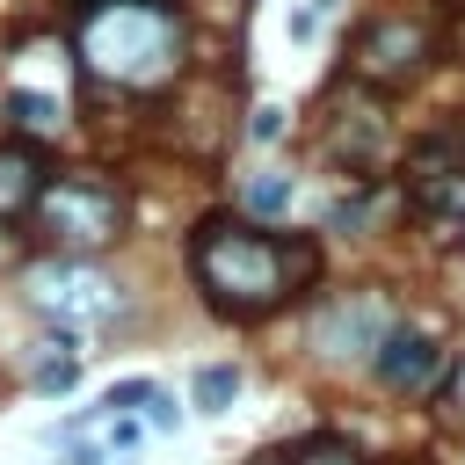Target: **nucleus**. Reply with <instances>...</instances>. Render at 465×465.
<instances>
[{
  "label": "nucleus",
  "instance_id": "39448f33",
  "mask_svg": "<svg viewBox=\"0 0 465 465\" xmlns=\"http://www.w3.org/2000/svg\"><path fill=\"white\" fill-rule=\"evenodd\" d=\"M29 305L58 327H94V320H116V283L87 262H44L29 276Z\"/></svg>",
  "mask_w": 465,
  "mask_h": 465
},
{
  "label": "nucleus",
  "instance_id": "7ed1b4c3",
  "mask_svg": "<svg viewBox=\"0 0 465 465\" xmlns=\"http://www.w3.org/2000/svg\"><path fill=\"white\" fill-rule=\"evenodd\" d=\"M407 211L436 232L465 225V124L421 131L407 145Z\"/></svg>",
  "mask_w": 465,
  "mask_h": 465
},
{
  "label": "nucleus",
  "instance_id": "dca6fc26",
  "mask_svg": "<svg viewBox=\"0 0 465 465\" xmlns=\"http://www.w3.org/2000/svg\"><path fill=\"white\" fill-rule=\"evenodd\" d=\"M363 218H371V196H341L327 211V232H363Z\"/></svg>",
  "mask_w": 465,
  "mask_h": 465
},
{
  "label": "nucleus",
  "instance_id": "4468645a",
  "mask_svg": "<svg viewBox=\"0 0 465 465\" xmlns=\"http://www.w3.org/2000/svg\"><path fill=\"white\" fill-rule=\"evenodd\" d=\"M291 465H363V458H356L341 436H312V443H298V458H291Z\"/></svg>",
  "mask_w": 465,
  "mask_h": 465
},
{
  "label": "nucleus",
  "instance_id": "1a4fd4ad",
  "mask_svg": "<svg viewBox=\"0 0 465 465\" xmlns=\"http://www.w3.org/2000/svg\"><path fill=\"white\" fill-rule=\"evenodd\" d=\"M44 196V153L36 145H0V218L36 211Z\"/></svg>",
  "mask_w": 465,
  "mask_h": 465
},
{
  "label": "nucleus",
  "instance_id": "0eeeda50",
  "mask_svg": "<svg viewBox=\"0 0 465 465\" xmlns=\"http://www.w3.org/2000/svg\"><path fill=\"white\" fill-rule=\"evenodd\" d=\"M371 363H378V385H385V392H407V400H414V392H429V385H436L443 349H436V334H429V327H400V320H392Z\"/></svg>",
  "mask_w": 465,
  "mask_h": 465
},
{
  "label": "nucleus",
  "instance_id": "f3484780",
  "mask_svg": "<svg viewBox=\"0 0 465 465\" xmlns=\"http://www.w3.org/2000/svg\"><path fill=\"white\" fill-rule=\"evenodd\" d=\"M247 138H254V145H276V138H283V109H276V102H262V109H254V124H247Z\"/></svg>",
  "mask_w": 465,
  "mask_h": 465
},
{
  "label": "nucleus",
  "instance_id": "9b49d317",
  "mask_svg": "<svg viewBox=\"0 0 465 465\" xmlns=\"http://www.w3.org/2000/svg\"><path fill=\"white\" fill-rule=\"evenodd\" d=\"M240 363H203L196 371V385H189V407L196 414H232V400H240Z\"/></svg>",
  "mask_w": 465,
  "mask_h": 465
},
{
  "label": "nucleus",
  "instance_id": "6ab92c4d",
  "mask_svg": "<svg viewBox=\"0 0 465 465\" xmlns=\"http://www.w3.org/2000/svg\"><path fill=\"white\" fill-rule=\"evenodd\" d=\"M283 29H291V44H312V29H320V7H312V0H305V7H291V22H283Z\"/></svg>",
  "mask_w": 465,
  "mask_h": 465
},
{
  "label": "nucleus",
  "instance_id": "ddd939ff",
  "mask_svg": "<svg viewBox=\"0 0 465 465\" xmlns=\"http://www.w3.org/2000/svg\"><path fill=\"white\" fill-rule=\"evenodd\" d=\"M7 116H15L22 131H58V124H65V109H58L51 94H29V87H7Z\"/></svg>",
  "mask_w": 465,
  "mask_h": 465
},
{
  "label": "nucleus",
  "instance_id": "f257e3e1",
  "mask_svg": "<svg viewBox=\"0 0 465 465\" xmlns=\"http://www.w3.org/2000/svg\"><path fill=\"white\" fill-rule=\"evenodd\" d=\"M80 58H87L94 80L160 87L182 65L174 0H80Z\"/></svg>",
  "mask_w": 465,
  "mask_h": 465
},
{
  "label": "nucleus",
  "instance_id": "aec40b11",
  "mask_svg": "<svg viewBox=\"0 0 465 465\" xmlns=\"http://www.w3.org/2000/svg\"><path fill=\"white\" fill-rule=\"evenodd\" d=\"M458 407H465V371H458Z\"/></svg>",
  "mask_w": 465,
  "mask_h": 465
},
{
  "label": "nucleus",
  "instance_id": "f03ea898",
  "mask_svg": "<svg viewBox=\"0 0 465 465\" xmlns=\"http://www.w3.org/2000/svg\"><path fill=\"white\" fill-rule=\"evenodd\" d=\"M189 269H196V283L211 291V305L232 312V320H254V312L283 305V291H291L283 247H276L269 232H254V225H232V218H211V225L189 240Z\"/></svg>",
  "mask_w": 465,
  "mask_h": 465
},
{
  "label": "nucleus",
  "instance_id": "a211bd4d",
  "mask_svg": "<svg viewBox=\"0 0 465 465\" xmlns=\"http://www.w3.org/2000/svg\"><path fill=\"white\" fill-rule=\"evenodd\" d=\"M145 429H182V407H174L167 392H153V400H145Z\"/></svg>",
  "mask_w": 465,
  "mask_h": 465
},
{
  "label": "nucleus",
  "instance_id": "9d476101",
  "mask_svg": "<svg viewBox=\"0 0 465 465\" xmlns=\"http://www.w3.org/2000/svg\"><path fill=\"white\" fill-rule=\"evenodd\" d=\"M327 145H334V160H341L349 174H371V167L385 160V124H378V109H356V124L341 116Z\"/></svg>",
  "mask_w": 465,
  "mask_h": 465
},
{
  "label": "nucleus",
  "instance_id": "6e6552de",
  "mask_svg": "<svg viewBox=\"0 0 465 465\" xmlns=\"http://www.w3.org/2000/svg\"><path fill=\"white\" fill-rule=\"evenodd\" d=\"M385 327H392L385 298H334L320 312V327H312V349L320 356H378Z\"/></svg>",
  "mask_w": 465,
  "mask_h": 465
},
{
  "label": "nucleus",
  "instance_id": "f8f14e48",
  "mask_svg": "<svg viewBox=\"0 0 465 465\" xmlns=\"http://www.w3.org/2000/svg\"><path fill=\"white\" fill-rule=\"evenodd\" d=\"M291 196H298V182H291V174H276V167H262V174L247 182V211H254V218H283V211H291Z\"/></svg>",
  "mask_w": 465,
  "mask_h": 465
},
{
  "label": "nucleus",
  "instance_id": "2eb2a0df",
  "mask_svg": "<svg viewBox=\"0 0 465 465\" xmlns=\"http://www.w3.org/2000/svg\"><path fill=\"white\" fill-rule=\"evenodd\" d=\"M153 392H160L153 378H124V385H109V392H102V414H131V407H145Z\"/></svg>",
  "mask_w": 465,
  "mask_h": 465
},
{
  "label": "nucleus",
  "instance_id": "423d86ee",
  "mask_svg": "<svg viewBox=\"0 0 465 465\" xmlns=\"http://www.w3.org/2000/svg\"><path fill=\"white\" fill-rule=\"evenodd\" d=\"M421 58H429V29L421 22H371L363 29V44H356V73L363 80H378V87H392V80H414L421 73Z\"/></svg>",
  "mask_w": 465,
  "mask_h": 465
},
{
  "label": "nucleus",
  "instance_id": "412c9836",
  "mask_svg": "<svg viewBox=\"0 0 465 465\" xmlns=\"http://www.w3.org/2000/svg\"><path fill=\"white\" fill-rule=\"evenodd\" d=\"M450 7H458V0H450Z\"/></svg>",
  "mask_w": 465,
  "mask_h": 465
},
{
  "label": "nucleus",
  "instance_id": "20e7f679",
  "mask_svg": "<svg viewBox=\"0 0 465 465\" xmlns=\"http://www.w3.org/2000/svg\"><path fill=\"white\" fill-rule=\"evenodd\" d=\"M36 211H44V225H51L65 247L116 240V225H124V196H116L109 182H94V174H58V182H44Z\"/></svg>",
  "mask_w": 465,
  "mask_h": 465
}]
</instances>
